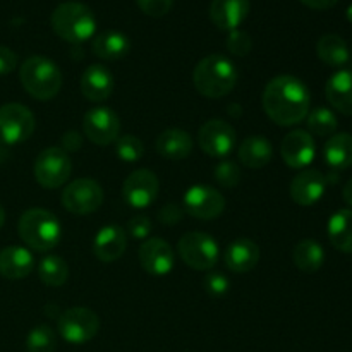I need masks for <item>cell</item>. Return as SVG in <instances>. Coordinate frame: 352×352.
Segmentation results:
<instances>
[{
  "mask_svg": "<svg viewBox=\"0 0 352 352\" xmlns=\"http://www.w3.org/2000/svg\"><path fill=\"white\" fill-rule=\"evenodd\" d=\"M309 89L294 76H277L263 91L265 113L277 126L291 127L302 122L309 112Z\"/></svg>",
  "mask_w": 352,
  "mask_h": 352,
  "instance_id": "6da1fadb",
  "label": "cell"
},
{
  "mask_svg": "<svg viewBox=\"0 0 352 352\" xmlns=\"http://www.w3.org/2000/svg\"><path fill=\"white\" fill-rule=\"evenodd\" d=\"M192 82L199 95L217 100L229 95L237 82V69L226 55L212 54L203 57L192 72Z\"/></svg>",
  "mask_w": 352,
  "mask_h": 352,
  "instance_id": "7a4b0ae2",
  "label": "cell"
},
{
  "mask_svg": "<svg viewBox=\"0 0 352 352\" xmlns=\"http://www.w3.org/2000/svg\"><path fill=\"white\" fill-rule=\"evenodd\" d=\"M19 237L31 250L47 253L62 239V227L57 217L45 208H30L21 215Z\"/></svg>",
  "mask_w": 352,
  "mask_h": 352,
  "instance_id": "3957f363",
  "label": "cell"
},
{
  "mask_svg": "<svg viewBox=\"0 0 352 352\" xmlns=\"http://www.w3.org/2000/svg\"><path fill=\"white\" fill-rule=\"evenodd\" d=\"M19 79L23 88L34 100L55 98L62 88V72L58 65L43 55H33L26 58L19 69Z\"/></svg>",
  "mask_w": 352,
  "mask_h": 352,
  "instance_id": "277c9868",
  "label": "cell"
},
{
  "mask_svg": "<svg viewBox=\"0 0 352 352\" xmlns=\"http://www.w3.org/2000/svg\"><path fill=\"white\" fill-rule=\"evenodd\" d=\"M50 24L55 34L69 43H82L96 31L95 14L81 2H64L55 7Z\"/></svg>",
  "mask_w": 352,
  "mask_h": 352,
  "instance_id": "5b68a950",
  "label": "cell"
},
{
  "mask_svg": "<svg viewBox=\"0 0 352 352\" xmlns=\"http://www.w3.org/2000/svg\"><path fill=\"white\" fill-rule=\"evenodd\" d=\"M177 251L181 260L195 270H212L219 261V243L205 232H188L179 239Z\"/></svg>",
  "mask_w": 352,
  "mask_h": 352,
  "instance_id": "8992f818",
  "label": "cell"
},
{
  "mask_svg": "<svg viewBox=\"0 0 352 352\" xmlns=\"http://www.w3.org/2000/svg\"><path fill=\"white\" fill-rule=\"evenodd\" d=\"M34 179L41 188L57 189L67 182L72 172L71 157L62 148H45L34 160Z\"/></svg>",
  "mask_w": 352,
  "mask_h": 352,
  "instance_id": "52a82bcc",
  "label": "cell"
},
{
  "mask_svg": "<svg viewBox=\"0 0 352 352\" xmlns=\"http://www.w3.org/2000/svg\"><path fill=\"white\" fill-rule=\"evenodd\" d=\"M58 333L65 342L81 346L95 339L100 330V320L93 309L69 308L58 316Z\"/></svg>",
  "mask_w": 352,
  "mask_h": 352,
  "instance_id": "ba28073f",
  "label": "cell"
},
{
  "mask_svg": "<svg viewBox=\"0 0 352 352\" xmlns=\"http://www.w3.org/2000/svg\"><path fill=\"white\" fill-rule=\"evenodd\" d=\"M34 116L21 103H6L0 107V141L7 146L24 143L34 133Z\"/></svg>",
  "mask_w": 352,
  "mask_h": 352,
  "instance_id": "9c48e42d",
  "label": "cell"
},
{
  "mask_svg": "<svg viewBox=\"0 0 352 352\" xmlns=\"http://www.w3.org/2000/svg\"><path fill=\"white\" fill-rule=\"evenodd\" d=\"M62 205L74 215H89L103 205V189L88 177L76 179L62 191Z\"/></svg>",
  "mask_w": 352,
  "mask_h": 352,
  "instance_id": "30bf717a",
  "label": "cell"
},
{
  "mask_svg": "<svg viewBox=\"0 0 352 352\" xmlns=\"http://www.w3.org/2000/svg\"><path fill=\"white\" fill-rule=\"evenodd\" d=\"M82 133L91 143L109 146L119 140L120 119L109 107H95L82 119Z\"/></svg>",
  "mask_w": 352,
  "mask_h": 352,
  "instance_id": "8fae6325",
  "label": "cell"
},
{
  "mask_svg": "<svg viewBox=\"0 0 352 352\" xmlns=\"http://www.w3.org/2000/svg\"><path fill=\"white\" fill-rule=\"evenodd\" d=\"M198 144L208 157L223 158L236 146V129L222 119H212L199 127Z\"/></svg>",
  "mask_w": 352,
  "mask_h": 352,
  "instance_id": "7c38bea8",
  "label": "cell"
},
{
  "mask_svg": "<svg viewBox=\"0 0 352 352\" xmlns=\"http://www.w3.org/2000/svg\"><path fill=\"white\" fill-rule=\"evenodd\" d=\"M226 210V198L210 186L196 184L186 191L184 212L198 220H213Z\"/></svg>",
  "mask_w": 352,
  "mask_h": 352,
  "instance_id": "4fadbf2b",
  "label": "cell"
},
{
  "mask_svg": "<svg viewBox=\"0 0 352 352\" xmlns=\"http://www.w3.org/2000/svg\"><path fill=\"white\" fill-rule=\"evenodd\" d=\"M158 189H160V182H158L155 172L148 170V168H140V170L129 174V177L124 181V201L133 208H148L157 199Z\"/></svg>",
  "mask_w": 352,
  "mask_h": 352,
  "instance_id": "5bb4252c",
  "label": "cell"
},
{
  "mask_svg": "<svg viewBox=\"0 0 352 352\" xmlns=\"http://www.w3.org/2000/svg\"><path fill=\"white\" fill-rule=\"evenodd\" d=\"M140 263L146 274L153 277H165L174 270L175 254L170 244L160 237L146 239L140 246Z\"/></svg>",
  "mask_w": 352,
  "mask_h": 352,
  "instance_id": "9a60e30c",
  "label": "cell"
},
{
  "mask_svg": "<svg viewBox=\"0 0 352 352\" xmlns=\"http://www.w3.org/2000/svg\"><path fill=\"white\" fill-rule=\"evenodd\" d=\"M280 155L291 168H306L316 155V144L308 131H291L282 140Z\"/></svg>",
  "mask_w": 352,
  "mask_h": 352,
  "instance_id": "2e32d148",
  "label": "cell"
},
{
  "mask_svg": "<svg viewBox=\"0 0 352 352\" xmlns=\"http://www.w3.org/2000/svg\"><path fill=\"white\" fill-rule=\"evenodd\" d=\"M327 177L320 170L308 168L296 175L291 182V198L299 206H313L323 198Z\"/></svg>",
  "mask_w": 352,
  "mask_h": 352,
  "instance_id": "e0dca14e",
  "label": "cell"
},
{
  "mask_svg": "<svg viewBox=\"0 0 352 352\" xmlns=\"http://www.w3.org/2000/svg\"><path fill=\"white\" fill-rule=\"evenodd\" d=\"M127 248L126 230L119 226H105L96 232L93 239V254L103 263L119 260Z\"/></svg>",
  "mask_w": 352,
  "mask_h": 352,
  "instance_id": "ac0fdd59",
  "label": "cell"
},
{
  "mask_svg": "<svg viewBox=\"0 0 352 352\" xmlns=\"http://www.w3.org/2000/svg\"><path fill=\"white\" fill-rule=\"evenodd\" d=\"M250 0H213L210 6V19L219 30H239L250 14Z\"/></svg>",
  "mask_w": 352,
  "mask_h": 352,
  "instance_id": "d6986e66",
  "label": "cell"
},
{
  "mask_svg": "<svg viewBox=\"0 0 352 352\" xmlns=\"http://www.w3.org/2000/svg\"><path fill=\"white\" fill-rule=\"evenodd\" d=\"M113 91V76L105 65L93 64L81 76V93L93 103H102Z\"/></svg>",
  "mask_w": 352,
  "mask_h": 352,
  "instance_id": "ffe728a7",
  "label": "cell"
},
{
  "mask_svg": "<svg viewBox=\"0 0 352 352\" xmlns=\"http://www.w3.org/2000/svg\"><path fill=\"white\" fill-rule=\"evenodd\" d=\"M34 268V258L26 248L7 246L0 251V275L9 280L28 277Z\"/></svg>",
  "mask_w": 352,
  "mask_h": 352,
  "instance_id": "44dd1931",
  "label": "cell"
},
{
  "mask_svg": "<svg viewBox=\"0 0 352 352\" xmlns=\"http://www.w3.org/2000/svg\"><path fill=\"white\" fill-rule=\"evenodd\" d=\"M223 260L234 274H248L260 261V248L251 239H237L227 246Z\"/></svg>",
  "mask_w": 352,
  "mask_h": 352,
  "instance_id": "7402d4cb",
  "label": "cell"
},
{
  "mask_svg": "<svg viewBox=\"0 0 352 352\" xmlns=\"http://www.w3.org/2000/svg\"><path fill=\"white\" fill-rule=\"evenodd\" d=\"M325 95L337 112L352 116V71L340 69L330 76L325 86Z\"/></svg>",
  "mask_w": 352,
  "mask_h": 352,
  "instance_id": "603a6c76",
  "label": "cell"
},
{
  "mask_svg": "<svg viewBox=\"0 0 352 352\" xmlns=\"http://www.w3.org/2000/svg\"><path fill=\"white\" fill-rule=\"evenodd\" d=\"M239 162L248 168H263L274 158V146L265 136H248L237 151Z\"/></svg>",
  "mask_w": 352,
  "mask_h": 352,
  "instance_id": "cb8c5ba5",
  "label": "cell"
},
{
  "mask_svg": "<svg viewBox=\"0 0 352 352\" xmlns=\"http://www.w3.org/2000/svg\"><path fill=\"white\" fill-rule=\"evenodd\" d=\"M91 50L98 58L116 62L129 54L131 41L129 38L124 33H120V31H103V33L96 34V36L93 38Z\"/></svg>",
  "mask_w": 352,
  "mask_h": 352,
  "instance_id": "d4e9b609",
  "label": "cell"
},
{
  "mask_svg": "<svg viewBox=\"0 0 352 352\" xmlns=\"http://www.w3.org/2000/svg\"><path fill=\"white\" fill-rule=\"evenodd\" d=\"M155 146L167 160H184L192 151V138L182 129H167L157 138Z\"/></svg>",
  "mask_w": 352,
  "mask_h": 352,
  "instance_id": "484cf974",
  "label": "cell"
},
{
  "mask_svg": "<svg viewBox=\"0 0 352 352\" xmlns=\"http://www.w3.org/2000/svg\"><path fill=\"white\" fill-rule=\"evenodd\" d=\"M323 158L336 170L352 167V136L347 133L333 134L323 146Z\"/></svg>",
  "mask_w": 352,
  "mask_h": 352,
  "instance_id": "4316f807",
  "label": "cell"
},
{
  "mask_svg": "<svg viewBox=\"0 0 352 352\" xmlns=\"http://www.w3.org/2000/svg\"><path fill=\"white\" fill-rule=\"evenodd\" d=\"M329 239L337 251L352 253V210L344 208L329 220Z\"/></svg>",
  "mask_w": 352,
  "mask_h": 352,
  "instance_id": "83f0119b",
  "label": "cell"
},
{
  "mask_svg": "<svg viewBox=\"0 0 352 352\" xmlns=\"http://www.w3.org/2000/svg\"><path fill=\"white\" fill-rule=\"evenodd\" d=\"M316 54L320 60L325 62L330 67H342L351 58L347 43L339 34H325L320 38L316 43Z\"/></svg>",
  "mask_w": 352,
  "mask_h": 352,
  "instance_id": "f1b7e54d",
  "label": "cell"
},
{
  "mask_svg": "<svg viewBox=\"0 0 352 352\" xmlns=\"http://www.w3.org/2000/svg\"><path fill=\"white\" fill-rule=\"evenodd\" d=\"M292 260L294 265L305 274H315L323 267L325 261V251H323L322 244L316 243L313 239H305L294 248L292 253Z\"/></svg>",
  "mask_w": 352,
  "mask_h": 352,
  "instance_id": "f546056e",
  "label": "cell"
},
{
  "mask_svg": "<svg viewBox=\"0 0 352 352\" xmlns=\"http://www.w3.org/2000/svg\"><path fill=\"white\" fill-rule=\"evenodd\" d=\"M38 277L48 287H60L69 278V267L60 256L50 254L45 256L38 265Z\"/></svg>",
  "mask_w": 352,
  "mask_h": 352,
  "instance_id": "4dcf8cb0",
  "label": "cell"
},
{
  "mask_svg": "<svg viewBox=\"0 0 352 352\" xmlns=\"http://www.w3.org/2000/svg\"><path fill=\"white\" fill-rule=\"evenodd\" d=\"M306 124H308V133L315 136L327 138L332 136L337 129V117L327 107H316L306 116Z\"/></svg>",
  "mask_w": 352,
  "mask_h": 352,
  "instance_id": "1f68e13d",
  "label": "cell"
},
{
  "mask_svg": "<svg viewBox=\"0 0 352 352\" xmlns=\"http://www.w3.org/2000/svg\"><path fill=\"white\" fill-rule=\"evenodd\" d=\"M28 352H55L57 336L48 325H38L26 337Z\"/></svg>",
  "mask_w": 352,
  "mask_h": 352,
  "instance_id": "d6a6232c",
  "label": "cell"
},
{
  "mask_svg": "<svg viewBox=\"0 0 352 352\" xmlns=\"http://www.w3.org/2000/svg\"><path fill=\"white\" fill-rule=\"evenodd\" d=\"M144 153V144L143 141L138 136H133V134H126V136H120L119 140L116 141V155L122 162H127V164H133V162H138Z\"/></svg>",
  "mask_w": 352,
  "mask_h": 352,
  "instance_id": "836d02e7",
  "label": "cell"
},
{
  "mask_svg": "<svg viewBox=\"0 0 352 352\" xmlns=\"http://www.w3.org/2000/svg\"><path fill=\"white\" fill-rule=\"evenodd\" d=\"M213 177L222 188H234L241 181V168L236 162L223 160L213 168Z\"/></svg>",
  "mask_w": 352,
  "mask_h": 352,
  "instance_id": "e575fe53",
  "label": "cell"
},
{
  "mask_svg": "<svg viewBox=\"0 0 352 352\" xmlns=\"http://www.w3.org/2000/svg\"><path fill=\"white\" fill-rule=\"evenodd\" d=\"M203 287H205L206 294L212 298H222L229 292L230 280L223 272H208L203 277Z\"/></svg>",
  "mask_w": 352,
  "mask_h": 352,
  "instance_id": "d590c367",
  "label": "cell"
},
{
  "mask_svg": "<svg viewBox=\"0 0 352 352\" xmlns=\"http://www.w3.org/2000/svg\"><path fill=\"white\" fill-rule=\"evenodd\" d=\"M227 50L232 55H237V57H244L251 52L253 48V40H251L250 34L246 31L234 30L229 31V36H227Z\"/></svg>",
  "mask_w": 352,
  "mask_h": 352,
  "instance_id": "8d00e7d4",
  "label": "cell"
},
{
  "mask_svg": "<svg viewBox=\"0 0 352 352\" xmlns=\"http://www.w3.org/2000/svg\"><path fill=\"white\" fill-rule=\"evenodd\" d=\"M140 9L150 17H162L172 9L174 0H136Z\"/></svg>",
  "mask_w": 352,
  "mask_h": 352,
  "instance_id": "74e56055",
  "label": "cell"
},
{
  "mask_svg": "<svg viewBox=\"0 0 352 352\" xmlns=\"http://www.w3.org/2000/svg\"><path fill=\"white\" fill-rule=\"evenodd\" d=\"M127 232L131 234V237L134 239H146L148 234L151 232V222L148 217L138 215L134 219L129 220L127 223Z\"/></svg>",
  "mask_w": 352,
  "mask_h": 352,
  "instance_id": "f35d334b",
  "label": "cell"
},
{
  "mask_svg": "<svg viewBox=\"0 0 352 352\" xmlns=\"http://www.w3.org/2000/svg\"><path fill=\"white\" fill-rule=\"evenodd\" d=\"M184 213V208H182L181 205H177V203H167V205L158 212V219H160V222L165 223V226H175V223L181 222Z\"/></svg>",
  "mask_w": 352,
  "mask_h": 352,
  "instance_id": "ab89813d",
  "label": "cell"
},
{
  "mask_svg": "<svg viewBox=\"0 0 352 352\" xmlns=\"http://www.w3.org/2000/svg\"><path fill=\"white\" fill-rule=\"evenodd\" d=\"M17 67V55L7 47H0V76L10 74Z\"/></svg>",
  "mask_w": 352,
  "mask_h": 352,
  "instance_id": "60d3db41",
  "label": "cell"
},
{
  "mask_svg": "<svg viewBox=\"0 0 352 352\" xmlns=\"http://www.w3.org/2000/svg\"><path fill=\"white\" fill-rule=\"evenodd\" d=\"M82 146V138L78 131H67V133L62 136V150L69 155V151H79Z\"/></svg>",
  "mask_w": 352,
  "mask_h": 352,
  "instance_id": "b9f144b4",
  "label": "cell"
},
{
  "mask_svg": "<svg viewBox=\"0 0 352 352\" xmlns=\"http://www.w3.org/2000/svg\"><path fill=\"white\" fill-rule=\"evenodd\" d=\"M299 2L305 3L306 7H309V9L325 10V9H332L339 0H299Z\"/></svg>",
  "mask_w": 352,
  "mask_h": 352,
  "instance_id": "7bdbcfd3",
  "label": "cell"
},
{
  "mask_svg": "<svg viewBox=\"0 0 352 352\" xmlns=\"http://www.w3.org/2000/svg\"><path fill=\"white\" fill-rule=\"evenodd\" d=\"M342 198H344V201H346L347 205H349L352 208V179H351V181H347V184L344 186Z\"/></svg>",
  "mask_w": 352,
  "mask_h": 352,
  "instance_id": "ee69618b",
  "label": "cell"
},
{
  "mask_svg": "<svg viewBox=\"0 0 352 352\" xmlns=\"http://www.w3.org/2000/svg\"><path fill=\"white\" fill-rule=\"evenodd\" d=\"M7 158H9V148H7V144H3L0 141V165L6 164Z\"/></svg>",
  "mask_w": 352,
  "mask_h": 352,
  "instance_id": "f6af8a7d",
  "label": "cell"
},
{
  "mask_svg": "<svg viewBox=\"0 0 352 352\" xmlns=\"http://www.w3.org/2000/svg\"><path fill=\"white\" fill-rule=\"evenodd\" d=\"M229 116H234V117H239L241 116V109H239V103H232V105H229Z\"/></svg>",
  "mask_w": 352,
  "mask_h": 352,
  "instance_id": "bcb514c9",
  "label": "cell"
},
{
  "mask_svg": "<svg viewBox=\"0 0 352 352\" xmlns=\"http://www.w3.org/2000/svg\"><path fill=\"white\" fill-rule=\"evenodd\" d=\"M3 223H6V210H3L2 205H0V229H2Z\"/></svg>",
  "mask_w": 352,
  "mask_h": 352,
  "instance_id": "7dc6e473",
  "label": "cell"
},
{
  "mask_svg": "<svg viewBox=\"0 0 352 352\" xmlns=\"http://www.w3.org/2000/svg\"><path fill=\"white\" fill-rule=\"evenodd\" d=\"M346 16H347V19H349V23H352V6L349 7V9H347Z\"/></svg>",
  "mask_w": 352,
  "mask_h": 352,
  "instance_id": "c3c4849f",
  "label": "cell"
}]
</instances>
